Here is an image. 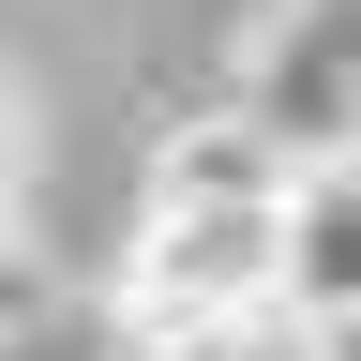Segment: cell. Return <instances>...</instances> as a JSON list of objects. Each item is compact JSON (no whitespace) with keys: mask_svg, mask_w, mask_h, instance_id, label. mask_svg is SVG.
Segmentation results:
<instances>
[{"mask_svg":"<svg viewBox=\"0 0 361 361\" xmlns=\"http://www.w3.org/2000/svg\"><path fill=\"white\" fill-rule=\"evenodd\" d=\"M316 361H361V316H316Z\"/></svg>","mask_w":361,"mask_h":361,"instance_id":"cell-6","label":"cell"},{"mask_svg":"<svg viewBox=\"0 0 361 361\" xmlns=\"http://www.w3.org/2000/svg\"><path fill=\"white\" fill-rule=\"evenodd\" d=\"M286 180H301V135L286 106H196L151 151V196H226V211H286Z\"/></svg>","mask_w":361,"mask_h":361,"instance_id":"cell-3","label":"cell"},{"mask_svg":"<svg viewBox=\"0 0 361 361\" xmlns=\"http://www.w3.org/2000/svg\"><path fill=\"white\" fill-rule=\"evenodd\" d=\"M256 316H211V301H151V286H106V361H241Z\"/></svg>","mask_w":361,"mask_h":361,"instance_id":"cell-4","label":"cell"},{"mask_svg":"<svg viewBox=\"0 0 361 361\" xmlns=\"http://www.w3.org/2000/svg\"><path fill=\"white\" fill-rule=\"evenodd\" d=\"M121 286H151V301H211V316H271V301H286V211H226V196H135Z\"/></svg>","mask_w":361,"mask_h":361,"instance_id":"cell-1","label":"cell"},{"mask_svg":"<svg viewBox=\"0 0 361 361\" xmlns=\"http://www.w3.org/2000/svg\"><path fill=\"white\" fill-rule=\"evenodd\" d=\"M16 196H30V106H16V75H0V241H16Z\"/></svg>","mask_w":361,"mask_h":361,"instance_id":"cell-5","label":"cell"},{"mask_svg":"<svg viewBox=\"0 0 361 361\" xmlns=\"http://www.w3.org/2000/svg\"><path fill=\"white\" fill-rule=\"evenodd\" d=\"M286 316L301 331L361 316V135L301 151V180H286Z\"/></svg>","mask_w":361,"mask_h":361,"instance_id":"cell-2","label":"cell"}]
</instances>
